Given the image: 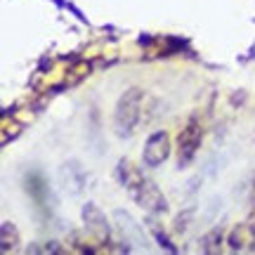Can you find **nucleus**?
Listing matches in <instances>:
<instances>
[{"label": "nucleus", "instance_id": "obj_1", "mask_svg": "<svg viewBox=\"0 0 255 255\" xmlns=\"http://www.w3.org/2000/svg\"><path fill=\"white\" fill-rule=\"evenodd\" d=\"M142 100H144V92L139 88H130L116 104V114H114V123H116V132L121 137L132 135L135 126L139 123L142 116Z\"/></svg>", "mask_w": 255, "mask_h": 255}, {"label": "nucleus", "instance_id": "obj_2", "mask_svg": "<svg viewBox=\"0 0 255 255\" xmlns=\"http://www.w3.org/2000/svg\"><path fill=\"white\" fill-rule=\"evenodd\" d=\"M201 139H203V130H201L199 121H189L187 126L182 128V132L177 135V163L187 165L196 156L201 146Z\"/></svg>", "mask_w": 255, "mask_h": 255}, {"label": "nucleus", "instance_id": "obj_3", "mask_svg": "<svg viewBox=\"0 0 255 255\" xmlns=\"http://www.w3.org/2000/svg\"><path fill=\"white\" fill-rule=\"evenodd\" d=\"M130 194H132V199L144 210H149V213H165V210H168L165 196L158 191V187H156L154 182H149V180H142V184H139L137 189H132Z\"/></svg>", "mask_w": 255, "mask_h": 255}, {"label": "nucleus", "instance_id": "obj_4", "mask_svg": "<svg viewBox=\"0 0 255 255\" xmlns=\"http://www.w3.org/2000/svg\"><path fill=\"white\" fill-rule=\"evenodd\" d=\"M170 156V137L168 132H154V135L146 139L144 144V165L149 168H156V165H161Z\"/></svg>", "mask_w": 255, "mask_h": 255}, {"label": "nucleus", "instance_id": "obj_5", "mask_svg": "<svg viewBox=\"0 0 255 255\" xmlns=\"http://www.w3.org/2000/svg\"><path fill=\"white\" fill-rule=\"evenodd\" d=\"M83 220H85V227H88V232L92 237H97L100 241L107 244V239H109V222H107L104 213L95 203H88L83 208Z\"/></svg>", "mask_w": 255, "mask_h": 255}, {"label": "nucleus", "instance_id": "obj_6", "mask_svg": "<svg viewBox=\"0 0 255 255\" xmlns=\"http://www.w3.org/2000/svg\"><path fill=\"white\" fill-rule=\"evenodd\" d=\"M116 175H119L121 184H123L128 191L137 189V187L142 184V180H144V175L139 173V168H135V163H132V161H128V158H123V161L119 163Z\"/></svg>", "mask_w": 255, "mask_h": 255}, {"label": "nucleus", "instance_id": "obj_7", "mask_svg": "<svg viewBox=\"0 0 255 255\" xmlns=\"http://www.w3.org/2000/svg\"><path fill=\"white\" fill-rule=\"evenodd\" d=\"M229 248L232 251H246V248H255V232L251 229L248 222L239 225L232 229L229 234Z\"/></svg>", "mask_w": 255, "mask_h": 255}, {"label": "nucleus", "instance_id": "obj_8", "mask_svg": "<svg viewBox=\"0 0 255 255\" xmlns=\"http://www.w3.org/2000/svg\"><path fill=\"white\" fill-rule=\"evenodd\" d=\"M220 244H222V232H220V229H213L210 234H206V237H203L201 248H203L206 253H218Z\"/></svg>", "mask_w": 255, "mask_h": 255}, {"label": "nucleus", "instance_id": "obj_9", "mask_svg": "<svg viewBox=\"0 0 255 255\" xmlns=\"http://www.w3.org/2000/svg\"><path fill=\"white\" fill-rule=\"evenodd\" d=\"M17 241H19L17 229L12 227L9 222H5V225H2V251L7 253L9 248H14V246H17Z\"/></svg>", "mask_w": 255, "mask_h": 255}, {"label": "nucleus", "instance_id": "obj_10", "mask_svg": "<svg viewBox=\"0 0 255 255\" xmlns=\"http://www.w3.org/2000/svg\"><path fill=\"white\" fill-rule=\"evenodd\" d=\"M253 199H255V191H253Z\"/></svg>", "mask_w": 255, "mask_h": 255}]
</instances>
